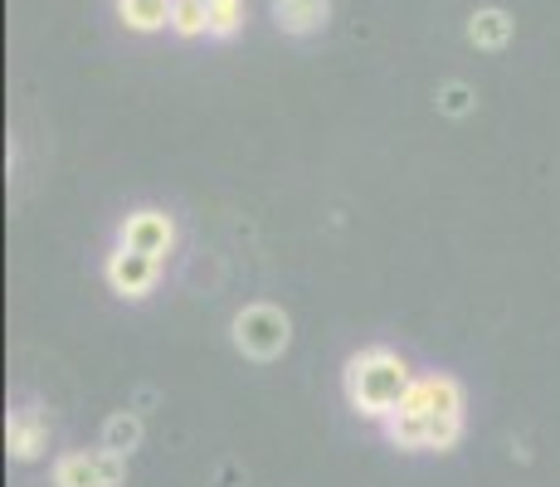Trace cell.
<instances>
[{"mask_svg": "<svg viewBox=\"0 0 560 487\" xmlns=\"http://www.w3.org/2000/svg\"><path fill=\"white\" fill-rule=\"evenodd\" d=\"M409 385H415L409 366L385 346H365L347 361V399L365 419H390L409 395Z\"/></svg>", "mask_w": 560, "mask_h": 487, "instance_id": "cell-1", "label": "cell"}, {"mask_svg": "<svg viewBox=\"0 0 560 487\" xmlns=\"http://www.w3.org/2000/svg\"><path fill=\"white\" fill-rule=\"evenodd\" d=\"M288 341H293V322H288V312L268 308V302H254L234 317V346L249 361H278L288 351Z\"/></svg>", "mask_w": 560, "mask_h": 487, "instance_id": "cell-2", "label": "cell"}, {"mask_svg": "<svg viewBox=\"0 0 560 487\" xmlns=\"http://www.w3.org/2000/svg\"><path fill=\"white\" fill-rule=\"evenodd\" d=\"M122 483H127V459L113 449L63 453L54 463V487H122Z\"/></svg>", "mask_w": 560, "mask_h": 487, "instance_id": "cell-3", "label": "cell"}, {"mask_svg": "<svg viewBox=\"0 0 560 487\" xmlns=\"http://www.w3.org/2000/svg\"><path fill=\"white\" fill-rule=\"evenodd\" d=\"M156 274H161V258L156 254H142V248H132V244H117L113 254H107V264H103V278H107V288L117 292V298H147V292L156 288Z\"/></svg>", "mask_w": 560, "mask_h": 487, "instance_id": "cell-4", "label": "cell"}, {"mask_svg": "<svg viewBox=\"0 0 560 487\" xmlns=\"http://www.w3.org/2000/svg\"><path fill=\"white\" fill-rule=\"evenodd\" d=\"M400 409L419 419H434V415H454L463 409V390L454 375H415V385H409V395L400 399Z\"/></svg>", "mask_w": 560, "mask_h": 487, "instance_id": "cell-5", "label": "cell"}, {"mask_svg": "<svg viewBox=\"0 0 560 487\" xmlns=\"http://www.w3.org/2000/svg\"><path fill=\"white\" fill-rule=\"evenodd\" d=\"M117 244H132V248H142V254L166 258L171 244H176V224L161 210H132L122 220V230H117Z\"/></svg>", "mask_w": 560, "mask_h": 487, "instance_id": "cell-6", "label": "cell"}, {"mask_svg": "<svg viewBox=\"0 0 560 487\" xmlns=\"http://www.w3.org/2000/svg\"><path fill=\"white\" fill-rule=\"evenodd\" d=\"M268 15H273V25L283 30V35H317V30H327L331 20V0H268Z\"/></svg>", "mask_w": 560, "mask_h": 487, "instance_id": "cell-7", "label": "cell"}, {"mask_svg": "<svg viewBox=\"0 0 560 487\" xmlns=\"http://www.w3.org/2000/svg\"><path fill=\"white\" fill-rule=\"evenodd\" d=\"M5 443H10V459H20V463L39 459V453H45V443H49V419L39 415L35 405L10 409V419H5Z\"/></svg>", "mask_w": 560, "mask_h": 487, "instance_id": "cell-8", "label": "cell"}, {"mask_svg": "<svg viewBox=\"0 0 560 487\" xmlns=\"http://www.w3.org/2000/svg\"><path fill=\"white\" fill-rule=\"evenodd\" d=\"M512 15L508 10H498V5H488V10H472V20H468V45L472 49H488V54H498V49H508L512 45Z\"/></svg>", "mask_w": 560, "mask_h": 487, "instance_id": "cell-9", "label": "cell"}, {"mask_svg": "<svg viewBox=\"0 0 560 487\" xmlns=\"http://www.w3.org/2000/svg\"><path fill=\"white\" fill-rule=\"evenodd\" d=\"M171 5L176 0H117V15L137 35H156V30H171Z\"/></svg>", "mask_w": 560, "mask_h": 487, "instance_id": "cell-10", "label": "cell"}, {"mask_svg": "<svg viewBox=\"0 0 560 487\" xmlns=\"http://www.w3.org/2000/svg\"><path fill=\"white\" fill-rule=\"evenodd\" d=\"M171 35H180V39L210 35V5L205 0H176L171 5Z\"/></svg>", "mask_w": 560, "mask_h": 487, "instance_id": "cell-11", "label": "cell"}, {"mask_svg": "<svg viewBox=\"0 0 560 487\" xmlns=\"http://www.w3.org/2000/svg\"><path fill=\"white\" fill-rule=\"evenodd\" d=\"M137 443H142V419H137L132 409H122V415H113L103 425V449H113V453H122L127 459Z\"/></svg>", "mask_w": 560, "mask_h": 487, "instance_id": "cell-12", "label": "cell"}, {"mask_svg": "<svg viewBox=\"0 0 560 487\" xmlns=\"http://www.w3.org/2000/svg\"><path fill=\"white\" fill-rule=\"evenodd\" d=\"M210 5V39H234L244 30V0H205Z\"/></svg>", "mask_w": 560, "mask_h": 487, "instance_id": "cell-13", "label": "cell"}, {"mask_svg": "<svg viewBox=\"0 0 560 487\" xmlns=\"http://www.w3.org/2000/svg\"><path fill=\"white\" fill-rule=\"evenodd\" d=\"M458 439H463V409L429 419V439H424V449H454Z\"/></svg>", "mask_w": 560, "mask_h": 487, "instance_id": "cell-14", "label": "cell"}, {"mask_svg": "<svg viewBox=\"0 0 560 487\" xmlns=\"http://www.w3.org/2000/svg\"><path fill=\"white\" fill-rule=\"evenodd\" d=\"M468 107H472V89H468V83H444V89H439V113L463 117Z\"/></svg>", "mask_w": 560, "mask_h": 487, "instance_id": "cell-15", "label": "cell"}]
</instances>
